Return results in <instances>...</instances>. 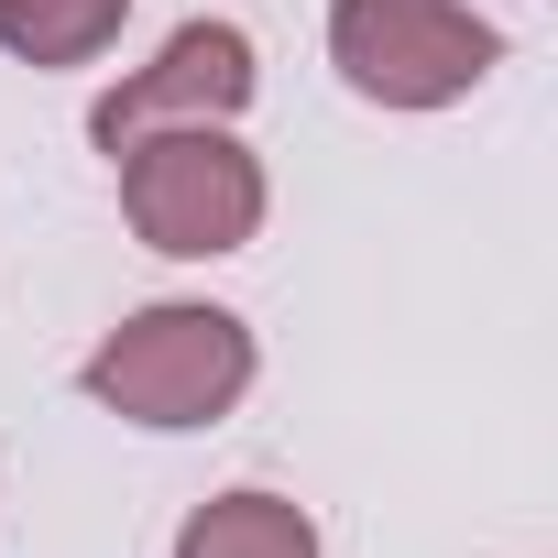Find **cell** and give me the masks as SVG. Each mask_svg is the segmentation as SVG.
Wrapping results in <instances>:
<instances>
[{
  "label": "cell",
  "instance_id": "7a4b0ae2",
  "mask_svg": "<svg viewBox=\"0 0 558 558\" xmlns=\"http://www.w3.org/2000/svg\"><path fill=\"white\" fill-rule=\"evenodd\" d=\"M121 208L154 252L219 263L263 230V165L230 143V121H165L121 143Z\"/></svg>",
  "mask_w": 558,
  "mask_h": 558
},
{
  "label": "cell",
  "instance_id": "277c9868",
  "mask_svg": "<svg viewBox=\"0 0 558 558\" xmlns=\"http://www.w3.org/2000/svg\"><path fill=\"white\" fill-rule=\"evenodd\" d=\"M241 99H252V34L241 23H186V34H165L154 66H132L88 110V132H99V154H121L132 132H165V121H241Z\"/></svg>",
  "mask_w": 558,
  "mask_h": 558
},
{
  "label": "cell",
  "instance_id": "6da1fadb",
  "mask_svg": "<svg viewBox=\"0 0 558 558\" xmlns=\"http://www.w3.org/2000/svg\"><path fill=\"white\" fill-rule=\"evenodd\" d=\"M252 384V329L230 307H143L88 351V395L132 427H208Z\"/></svg>",
  "mask_w": 558,
  "mask_h": 558
},
{
  "label": "cell",
  "instance_id": "3957f363",
  "mask_svg": "<svg viewBox=\"0 0 558 558\" xmlns=\"http://www.w3.org/2000/svg\"><path fill=\"white\" fill-rule=\"evenodd\" d=\"M329 56L362 99L384 110H449L493 77V23L471 0H340L329 12Z\"/></svg>",
  "mask_w": 558,
  "mask_h": 558
},
{
  "label": "cell",
  "instance_id": "8992f818",
  "mask_svg": "<svg viewBox=\"0 0 558 558\" xmlns=\"http://www.w3.org/2000/svg\"><path fill=\"white\" fill-rule=\"evenodd\" d=\"M132 0H0V45L23 66H88L110 34H121Z\"/></svg>",
  "mask_w": 558,
  "mask_h": 558
},
{
  "label": "cell",
  "instance_id": "5b68a950",
  "mask_svg": "<svg viewBox=\"0 0 558 558\" xmlns=\"http://www.w3.org/2000/svg\"><path fill=\"white\" fill-rule=\"evenodd\" d=\"M175 558H318V525L286 493H219L175 525Z\"/></svg>",
  "mask_w": 558,
  "mask_h": 558
}]
</instances>
